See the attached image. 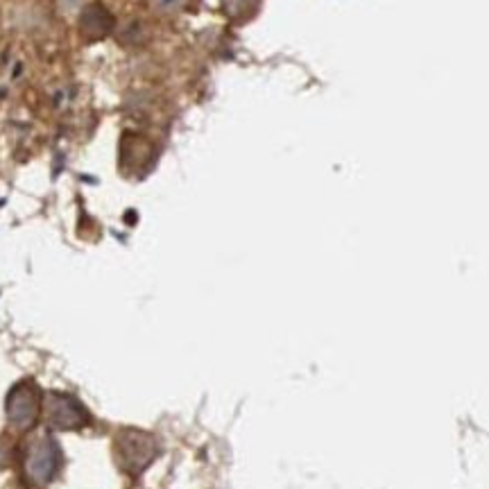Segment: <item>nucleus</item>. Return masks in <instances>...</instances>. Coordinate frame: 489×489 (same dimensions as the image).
<instances>
[{"mask_svg": "<svg viewBox=\"0 0 489 489\" xmlns=\"http://www.w3.org/2000/svg\"><path fill=\"white\" fill-rule=\"evenodd\" d=\"M43 401H41V389L36 388L34 380H21L14 385L7 394V419L14 428L27 430L36 424Z\"/></svg>", "mask_w": 489, "mask_h": 489, "instance_id": "1", "label": "nucleus"}, {"mask_svg": "<svg viewBox=\"0 0 489 489\" xmlns=\"http://www.w3.org/2000/svg\"><path fill=\"white\" fill-rule=\"evenodd\" d=\"M45 424L54 430H77L89 421V412L72 394L48 392L43 398Z\"/></svg>", "mask_w": 489, "mask_h": 489, "instance_id": "2", "label": "nucleus"}, {"mask_svg": "<svg viewBox=\"0 0 489 489\" xmlns=\"http://www.w3.org/2000/svg\"><path fill=\"white\" fill-rule=\"evenodd\" d=\"M116 448L118 457H120V465L129 471L143 469V466L152 460L154 453H157L154 439L134 428H127L118 435Z\"/></svg>", "mask_w": 489, "mask_h": 489, "instance_id": "3", "label": "nucleus"}, {"mask_svg": "<svg viewBox=\"0 0 489 489\" xmlns=\"http://www.w3.org/2000/svg\"><path fill=\"white\" fill-rule=\"evenodd\" d=\"M59 460H62V451H59L57 442L53 437H39L27 453V474H30V478L45 483V480L53 478Z\"/></svg>", "mask_w": 489, "mask_h": 489, "instance_id": "4", "label": "nucleus"}]
</instances>
